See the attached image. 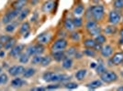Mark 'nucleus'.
I'll use <instances>...</instances> for the list:
<instances>
[{"mask_svg": "<svg viewBox=\"0 0 123 91\" xmlns=\"http://www.w3.org/2000/svg\"><path fill=\"white\" fill-rule=\"evenodd\" d=\"M38 2H39V0H32L31 1V5H36Z\"/></svg>", "mask_w": 123, "mask_h": 91, "instance_id": "3c124183", "label": "nucleus"}, {"mask_svg": "<svg viewBox=\"0 0 123 91\" xmlns=\"http://www.w3.org/2000/svg\"><path fill=\"white\" fill-rule=\"evenodd\" d=\"M64 27L66 30L72 31L74 28V22L71 19H68L67 18L66 20L64 21Z\"/></svg>", "mask_w": 123, "mask_h": 91, "instance_id": "412c9836", "label": "nucleus"}, {"mask_svg": "<svg viewBox=\"0 0 123 91\" xmlns=\"http://www.w3.org/2000/svg\"><path fill=\"white\" fill-rule=\"evenodd\" d=\"M41 59H42V56H41V55H34V56L32 57L31 63H32L33 65H38V64H41Z\"/></svg>", "mask_w": 123, "mask_h": 91, "instance_id": "7c9ffc66", "label": "nucleus"}, {"mask_svg": "<svg viewBox=\"0 0 123 91\" xmlns=\"http://www.w3.org/2000/svg\"><path fill=\"white\" fill-rule=\"evenodd\" d=\"M84 12V6L82 5H78L75 6V8L74 9V13L76 15H80L83 14Z\"/></svg>", "mask_w": 123, "mask_h": 91, "instance_id": "2f4dec72", "label": "nucleus"}, {"mask_svg": "<svg viewBox=\"0 0 123 91\" xmlns=\"http://www.w3.org/2000/svg\"><path fill=\"white\" fill-rule=\"evenodd\" d=\"M29 13H30V9H29V8H24V9H21L20 12H19V14H18V21L24 20L26 17L28 16Z\"/></svg>", "mask_w": 123, "mask_h": 91, "instance_id": "2eb2a0df", "label": "nucleus"}, {"mask_svg": "<svg viewBox=\"0 0 123 91\" xmlns=\"http://www.w3.org/2000/svg\"><path fill=\"white\" fill-rule=\"evenodd\" d=\"M91 15L95 18V20H101L104 15V6L101 5H94L90 8Z\"/></svg>", "mask_w": 123, "mask_h": 91, "instance_id": "f257e3e1", "label": "nucleus"}, {"mask_svg": "<svg viewBox=\"0 0 123 91\" xmlns=\"http://www.w3.org/2000/svg\"><path fill=\"white\" fill-rule=\"evenodd\" d=\"M122 21H123V19H122Z\"/></svg>", "mask_w": 123, "mask_h": 91, "instance_id": "bf43d9fd", "label": "nucleus"}, {"mask_svg": "<svg viewBox=\"0 0 123 91\" xmlns=\"http://www.w3.org/2000/svg\"><path fill=\"white\" fill-rule=\"evenodd\" d=\"M88 31H89V34L91 35H97L101 33L102 29H101L100 26H98V25H97L96 27H94V28H92V29H90V30H88Z\"/></svg>", "mask_w": 123, "mask_h": 91, "instance_id": "bb28decb", "label": "nucleus"}, {"mask_svg": "<svg viewBox=\"0 0 123 91\" xmlns=\"http://www.w3.org/2000/svg\"><path fill=\"white\" fill-rule=\"evenodd\" d=\"M96 41H95V39H86V40L84 42V45L86 46V47H89V48H94V46H95V45H96Z\"/></svg>", "mask_w": 123, "mask_h": 91, "instance_id": "a878e982", "label": "nucleus"}, {"mask_svg": "<svg viewBox=\"0 0 123 91\" xmlns=\"http://www.w3.org/2000/svg\"><path fill=\"white\" fill-rule=\"evenodd\" d=\"M113 5L116 9H122L123 8V0H115Z\"/></svg>", "mask_w": 123, "mask_h": 91, "instance_id": "4c0bfd02", "label": "nucleus"}, {"mask_svg": "<svg viewBox=\"0 0 123 91\" xmlns=\"http://www.w3.org/2000/svg\"><path fill=\"white\" fill-rule=\"evenodd\" d=\"M24 70H25V67L23 66H13L8 68V73L10 76H18L23 74Z\"/></svg>", "mask_w": 123, "mask_h": 91, "instance_id": "423d86ee", "label": "nucleus"}, {"mask_svg": "<svg viewBox=\"0 0 123 91\" xmlns=\"http://www.w3.org/2000/svg\"><path fill=\"white\" fill-rule=\"evenodd\" d=\"M30 35H31V32H30V31H28V32H26L25 34H24L23 37H24V38H28V37L30 36Z\"/></svg>", "mask_w": 123, "mask_h": 91, "instance_id": "09e8293b", "label": "nucleus"}, {"mask_svg": "<svg viewBox=\"0 0 123 91\" xmlns=\"http://www.w3.org/2000/svg\"><path fill=\"white\" fill-rule=\"evenodd\" d=\"M1 72H2V68L0 67V74H1Z\"/></svg>", "mask_w": 123, "mask_h": 91, "instance_id": "13d9d810", "label": "nucleus"}, {"mask_svg": "<svg viewBox=\"0 0 123 91\" xmlns=\"http://www.w3.org/2000/svg\"><path fill=\"white\" fill-rule=\"evenodd\" d=\"M8 81V76L6 74L3 73V74H0V85H5L7 83Z\"/></svg>", "mask_w": 123, "mask_h": 91, "instance_id": "c9c22d12", "label": "nucleus"}, {"mask_svg": "<svg viewBox=\"0 0 123 91\" xmlns=\"http://www.w3.org/2000/svg\"><path fill=\"white\" fill-rule=\"evenodd\" d=\"M51 35L50 33H42L40 35H38V37H37L38 42L42 44V45L49 43L50 40H51Z\"/></svg>", "mask_w": 123, "mask_h": 91, "instance_id": "6e6552de", "label": "nucleus"}, {"mask_svg": "<svg viewBox=\"0 0 123 91\" xmlns=\"http://www.w3.org/2000/svg\"><path fill=\"white\" fill-rule=\"evenodd\" d=\"M15 29H16V24H14V23H9V24H7V25H6L5 27V30L6 32H8V33H12Z\"/></svg>", "mask_w": 123, "mask_h": 91, "instance_id": "f704fd0d", "label": "nucleus"}, {"mask_svg": "<svg viewBox=\"0 0 123 91\" xmlns=\"http://www.w3.org/2000/svg\"><path fill=\"white\" fill-rule=\"evenodd\" d=\"M24 84H25V82L22 80V78H20V77H16L11 81V86L13 87H20Z\"/></svg>", "mask_w": 123, "mask_h": 91, "instance_id": "ddd939ff", "label": "nucleus"}, {"mask_svg": "<svg viewBox=\"0 0 123 91\" xmlns=\"http://www.w3.org/2000/svg\"><path fill=\"white\" fill-rule=\"evenodd\" d=\"M70 36H71V38H72L73 40L74 41H78L80 39V35H79V34L77 32H73Z\"/></svg>", "mask_w": 123, "mask_h": 91, "instance_id": "c03bdc74", "label": "nucleus"}, {"mask_svg": "<svg viewBox=\"0 0 123 91\" xmlns=\"http://www.w3.org/2000/svg\"><path fill=\"white\" fill-rule=\"evenodd\" d=\"M35 73H36V70H35V68H32V67H29V68H27L24 70L23 72V76L25 77V78H29V77H31L32 76H34L35 75Z\"/></svg>", "mask_w": 123, "mask_h": 91, "instance_id": "dca6fc26", "label": "nucleus"}, {"mask_svg": "<svg viewBox=\"0 0 123 91\" xmlns=\"http://www.w3.org/2000/svg\"><path fill=\"white\" fill-rule=\"evenodd\" d=\"M26 53L29 56H34V55H36L35 54V46H28L27 49H26Z\"/></svg>", "mask_w": 123, "mask_h": 91, "instance_id": "e433bc0d", "label": "nucleus"}, {"mask_svg": "<svg viewBox=\"0 0 123 91\" xmlns=\"http://www.w3.org/2000/svg\"><path fill=\"white\" fill-rule=\"evenodd\" d=\"M44 52V46H42V44L39 43L35 45V54L36 55H41Z\"/></svg>", "mask_w": 123, "mask_h": 91, "instance_id": "b1692460", "label": "nucleus"}, {"mask_svg": "<svg viewBox=\"0 0 123 91\" xmlns=\"http://www.w3.org/2000/svg\"><path fill=\"white\" fill-rule=\"evenodd\" d=\"M67 41L63 38H60L54 42V44L51 46V50L52 52H57V51H63L67 46Z\"/></svg>", "mask_w": 123, "mask_h": 91, "instance_id": "f03ea898", "label": "nucleus"}, {"mask_svg": "<svg viewBox=\"0 0 123 91\" xmlns=\"http://www.w3.org/2000/svg\"><path fill=\"white\" fill-rule=\"evenodd\" d=\"M101 80L106 82V83H110L113 81H116L118 78V76L115 72L113 71H105L104 73H102L101 75Z\"/></svg>", "mask_w": 123, "mask_h": 91, "instance_id": "7ed1b4c3", "label": "nucleus"}, {"mask_svg": "<svg viewBox=\"0 0 123 91\" xmlns=\"http://www.w3.org/2000/svg\"><path fill=\"white\" fill-rule=\"evenodd\" d=\"M19 12H20V10H18V9H14V10L10 11V12H7V13L4 15V17H3V19H2V23H3V24H6V25L11 23V21L18 15Z\"/></svg>", "mask_w": 123, "mask_h": 91, "instance_id": "20e7f679", "label": "nucleus"}, {"mask_svg": "<svg viewBox=\"0 0 123 91\" xmlns=\"http://www.w3.org/2000/svg\"><path fill=\"white\" fill-rule=\"evenodd\" d=\"M2 46H3V44H1V43H0V50H1V48H2Z\"/></svg>", "mask_w": 123, "mask_h": 91, "instance_id": "4d7b16f0", "label": "nucleus"}, {"mask_svg": "<svg viewBox=\"0 0 123 91\" xmlns=\"http://www.w3.org/2000/svg\"><path fill=\"white\" fill-rule=\"evenodd\" d=\"M102 86V81L101 80H94L92 82H90L89 84H87L86 86L89 88V89H96V88H98L99 86Z\"/></svg>", "mask_w": 123, "mask_h": 91, "instance_id": "f8f14e48", "label": "nucleus"}, {"mask_svg": "<svg viewBox=\"0 0 123 91\" xmlns=\"http://www.w3.org/2000/svg\"><path fill=\"white\" fill-rule=\"evenodd\" d=\"M84 54L86 55L87 56H91V57H95L96 56V52L94 51V49H91L89 47H87L86 49L84 51Z\"/></svg>", "mask_w": 123, "mask_h": 91, "instance_id": "58836bf2", "label": "nucleus"}, {"mask_svg": "<svg viewBox=\"0 0 123 91\" xmlns=\"http://www.w3.org/2000/svg\"><path fill=\"white\" fill-rule=\"evenodd\" d=\"M12 38L10 35H0V43L1 44H5V43H6L7 41H9Z\"/></svg>", "mask_w": 123, "mask_h": 91, "instance_id": "ea45409f", "label": "nucleus"}, {"mask_svg": "<svg viewBox=\"0 0 123 91\" xmlns=\"http://www.w3.org/2000/svg\"><path fill=\"white\" fill-rule=\"evenodd\" d=\"M58 87H59V85L55 84V85H50V86H48L46 87V89H49V90H52V89H57Z\"/></svg>", "mask_w": 123, "mask_h": 91, "instance_id": "a18cd8bd", "label": "nucleus"}, {"mask_svg": "<svg viewBox=\"0 0 123 91\" xmlns=\"http://www.w3.org/2000/svg\"><path fill=\"white\" fill-rule=\"evenodd\" d=\"M53 75V73L52 72H46V73H44L43 74V79L47 82H51V76Z\"/></svg>", "mask_w": 123, "mask_h": 91, "instance_id": "79ce46f5", "label": "nucleus"}, {"mask_svg": "<svg viewBox=\"0 0 123 91\" xmlns=\"http://www.w3.org/2000/svg\"><path fill=\"white\" fill-rule=\"evenodd\" d=\"M96 67H97V73L99 74V75H101L102 73H104V72L106 71V67L104 66V64L101 62V60H99V64L97 65Z\"/></svg>", "mask_w": 123, "mask_h": 91, "instance_id": "393cba45", "label": "nucleus"}, {"mask_svg": "<svg viewBox=\"0 0 123 91\" xmlns=\"http://www.w3.org/2000/svg\"><path fill=\"white\" fill-rule=\"evenodd\" d=\"M112 61L114 65H119L123 63V52H118L112 56Z\"/></svg>", "mask_w": 123, "mask_h": 91, "instance_id": "9d476101", "label": "nucleus"}, {"mask_svg": "<svg viewBox=\"0 0 123 91\" xmlns=\"http://www.w3.org/2000/svg\"><path fill=\"white\" fill-rule=\"evenodd\" d=\"M26 1H27V0H17L15 3L13 4L14 9H18V10H21V9L23 8V6L25 5Z\"/></svg>", "mask_w": 123, "mask_h": 91, "instance_id": "f3484780", "label": "nucleus"}, {"mask_svg": "<svg viewBox=\"0 0 123 91\" xmlns=\"http://www.w3.org/2000/svg\"><path fill=\"white\" fill-rule=\"evenodd\" d=\"M25 48V46L20 44V45H15L10 50H9V56L12 57H18L21 55L23 52V49Z\"/></svg>", "mask_w": 123, "mask_h": 91, "instance_id": "39448f33", "label": "nucleus"}, {"mask_svg": "<svg viewBox=\"0 0 123 91\" xmlns=\"http://www.w3.org/2000/svg\"><path fill=\"white\" fill-rule=\"evenodd\" d=\"M120 36H121V37H123V29L120 31Z\"/></svg>", "mask_w": 123, "mask_h": 91, "instance_id": "6e6d98bb", "label": "nucleus"}, {"mask_svg": "<svg viewBox=\"0 0 123 91\" xmlns=\"http://www.w3.org/2000/svg\"><path fill=\"white\" fill-rule=\"evenodd\" d=\"M95 41L97 43H99V44H103L106 42V37L101 34H98V35H95Z\"/></svg>", "mask_w": 123, "mask_h": 91, "instance_id": "c756f323", "label": "nucleus"}, {"mask_svg": "<svg viewBox=\"0 0 123 91\" xmlns=\"http://www.w3.org/2000/svg\"><path fill=\"white\" fill-rule=\"evenodd\" d=\"M102 44H99V43H96V45L94 46V48L96 49V50H101V48H102Z\"/></svg>", "mask_w": 123, "mask_h": 91, "instance_id": "de8ad7c7", "label": "nucleus"}, {"mask_svg": "<svg viewBox=\"0 0 123 91\" xmlns=\"http://www.w3.org/2000/svg\"><path fill=\"white\" fill-rule=\"evenodd\" d=\"M52 56H53L54 60L59 62L65 57V54L63 53V51H57V52H52Z\"/></svg>", "mask_w": 123, "mask_h": 91, "instance_id": "4468645a", "label": "nucleus"}, {"mask_svg": "<svg viewBox=\"0 0 123 91\" xmlns=\"http://www.w3.org/2000/svg\"><path fill=\"white\" fill-rule=\"evenodd\" d=\"M51 56H42V59L41 61V65L42 66H47L51 64Z\"/></svg>", "mask_w": 123, "mask_h": 91, "instance_id": "5701e85b", "label": "nucleus"}, {"mask_svg": "<svg viewBox=\"0 0 123 91\" xmlns=\"http://www.w3.org/2000/svg\"><path fill=\"white\" fill-rule=\"evenodd\" d=\"M117 90H123V86H120V87H118V89H117Z\"/></svg>", "mask_w": 123, "mask_h": 91, "instance_id": "5fc2aeb1", "label": "nucleus"}, {"mask_svg": "<svg viewBox=\"0 0 123 91\" xmlns=\"http://www.w3.org/2000/svg\"><path fill=\"white\" fill-rule=\"evenodd\" d=\"M77 86H78V85L74 82H69L65 85V87L67 89H74V88H77Z\"/></svg>", "mask_w": 123, "mask_h": 91, "instance_id": "37998d69", "label": "nucleus"}, {"mask_svg": "<svg viewBox=\"0 0 123 91\" xmlns=\"http://www.w3.org/2000/svg\"><path fill=\"white\" fill-rule=\"evenodd\" d=\"M29 58H30V56L26 53V54H22L19 56V62L21 64H27L29 62Z\"/></svg>", "mask_w": 123, "mask_h": 91, "instance_id": "cd10ccee", "label": "nucleus"}, {"mask_svg": "<svg viewBox=\"0 0 123 91\" xmlns=\"http://www.w3.org/2000/svg\"><path fill=\"white\" fill-rule=\"evenodd\" d=\"M52 7H53V2L52 1H48L43 5L42 10L44 12H49V11H51L52 9Z\"/></svg>", "mask_w": 123, "mask_h": 91, "instance_id": "4be33fe9", "label": "nucleus"}, {"mask_svg": "<svg viewBox=\"0 0 123 91\" xmlns=\"http://www.w3.org/2000/svg\"><path fill=\"white\" fill-rule=\"evenodd\" d=\"M62 66L63 68L65 69H69L71 68L73 66V60L71 57H68V56H65L63 59H62Z\"/></svg>", "mask_w": 123, "mask_h": 91, "instance_id": "9b49d317", "label": "nucleus"}, {"mask_svg": "<svg viewBox=\"0 0 123 91\" xmlns=\"http://www.w3.org/2000/svg\"><path fill=\"white\" fill-rule=\"evenodd\" d=\"M113 52V48L111 46L109 45H106L105 46H103L101 48V55L104 57H108L112 55Z\"/></svg>", "mask_w": 123, "mask_h": 91, "instance_id": "1a4fd4ad", "label": "nucleus"}, {"mask_svg": "<svg viewBox=\"0 0 123 91\" xmlns=\"http://www.w3.org/2000/svg\"><path fill=\"white\" fill-rule=\"evenodd\" d=\"M97 22L94 20H88L86 22V27L87 30H90V29H92V28H94V27H96L97 26Z\"/></svg>", "mask_w": 123, "mask_h": 91, "instance_id": "c85d7f7f", "label": "nucleus"}, {"mask_svg": "<svg viewBox=\"0 0 123 91\" xmlns=\"http://www.w3.org/2000/svg\"><path fill=\"white\" fill-rule=\"evenodd\" d=\"M96 66H97V64H96V63H91V65H90V67L94 68V67H96Z\"/></svg>", "mask_w": 123, "mask_h": 91, "instance_id": "603ef678", "label": "nucleus"}, {"mask_svg": "<svg viewBox=\"0 0 123 91\" xmlns=\"http://www.w3.org/2000/svg\"><path fill=\"white\" fill-rule=\"evenodd\" d=\"M37 18H38V13L35 12V13H34V15L31 17V22H35V21L37 20Z\"/></svg>", "mask_w": 123, "mask_h": 91, "instance_id": "49530a36", "label": "nucleus"}, {"mask_svg": "<svg viewBox=\"0 0 123 91\" xmlns=\"http://www.w3.org/2000/svg\"><path fill=\"white\" fill-rule=\"evenodd\" d=\"M73 22H74V26H76V27H79V26H81L82 25V18H80V17H74V19H73Z\"/></svg>", "mask_w": 123, "mask_h": 91, "instance_id": "a19ab883", "label": "nucleus"}, {"mask_svg": "<svg viewBox=\"0 0 123 91\" xmlns=\"http://www.w3.org/2000/svg\"><path fill=\"white\" fill-rule=\"evenodd\" d=\"M76 53V49L75 47H70L68 50H66V52L64 53L65 54V56H68V57H71V56H74Z\"/></svg>", "mask_w": 123, "mask_h": 91, "instance_id": "473e14b6", "label": "nucleus"}, {"mask_svg": "<svg viewBox=\"0 0 123 91\" xmlns=\"http://www.w3.org/2000/svg\"><path fill=\"white\" fill-rule=\"evenodd\" d=\"M86 75V69H80L75 73V77H76L77 80L81 81L84 79Z\"/></svg>", "mask_w": 123, "mask_h": 91, "instance_id": "aec40b11", "label": "nucleus"}, {"mask_svg": "<svg viewBox=\"0 0 123 91\" xmlns=\"http://www.w3.org/2000/svg\"><path fill=\"white\" fill-rule=\"evenodd\" d=\"M6 55V53H5V51H3V50H0V57L1 58H3L4 56H5Z\"/></svg>", "mask_w": 123, "mask_h": 91, "instance_id": "8fccbe9b", "label": "nucleus"}, {"mask_svg": "<svg viewBox=\"0 0 123 91\" xmlns=\"http://www.w3.org/2000/svg\"><path fill=\"white\" fill-rule=\"evenodd\" d=\"M15 45H16V39L15 38H11L9 41H7L6 43H5L3 45V46H4V48H5L6 50H10Z\"/></svg>", "mask_w": 123, "mask_h": 91, "instance_id": "a211bd4d", "label": "nucleus"}, {"mask_svg": "<svg viewBox=\"0 0 123 91\" xmlns=\"http://www.w3.org/2000/svg\"><path fill=\"white\" fill-rule=\"evenodd\" d=\"M118 43H119V44H122L123 45V37H121V38L118 40Z\"/></svg>", "mask_w": 123, "mask_h": 91, "instance_id": "864d4df0", "label": "nucleus"}, {"mask_svg": "<svg viewBox=\"0 0 123 91\" xmlns=\"http://www.w3.org/2000/svg\"><path fill=\"white\" fill-rule=\"evenodd\" d=\"M30 23L29 22H23L22 24H21V26L20 28H19V33L20 34H25L26 32H28V31H30Z\"/></svg>", "mask_w": 123, "mask_h": 91, "instance_id": "6ab92c4d", "label": "nucleus"}, {"mask_svg": "<svg viewBox=\"0 0 123 91\" xmlns=\"http://www.w3.org/2000/svg\"><path fill=\"white\" fill-rule=\"evenodd\" d=\"M108 20H109V23L112 24V25H116L118 24V22L120 21V15L118 11H110L109 13V15H108Z\"/></svg>", "mask_w": 123, "mask_h": 91, "instance_id": "0eeeda50", "label": "nucleus"}, {"mask_svg": "<svg viewBox=\"0 0 123 91\" xmlns=\"http://www.w3.org/2000/svg\"><path fill=\"white\" fill-rule=\"evenodd\" d=\"M116 27L114 26V25H108V26H107L106 28H105V33L106 34H108V35H111V34H114L115 32H116Z\"/></svg>", "mask_w": 123, "mask_h": 91, "instance_id": "72a5a7b5", "label": "nucleus"}]
</instances>
